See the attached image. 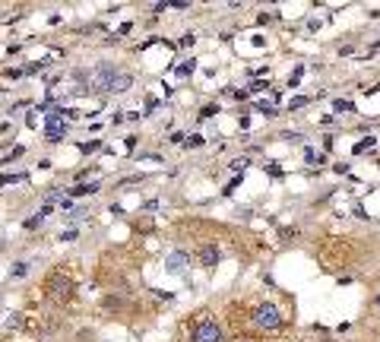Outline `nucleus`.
I'll return each mask as SVG.
<instances>
[{"label":"nucleus","instance_id":"obj_10","mask_svg":"<svg viewBox=\"0 0 380 342\" xmlns=\"http://www.w3.org/2000/svg\"><path fill=\"white\" fill-rule=\"evenodd\" d=\"M333 108H336L339 114H355V102H349V99H336Z\"/></svg>","mask_w":380,"mask_h":342},{"label":"nucleus","instance_id":"obj_7","mask_svg":"<svg viewBox=\"0 0 380 342\" xmlns=\"http://www.w3.org/2000/svg\"><path fill=\"white\" fill-rule=\"evenodd\" d=\"M187 263H190V254H184V251H174V254L165 260V270H168V273H181Z\"/></svg>","mask_w":380,"mask_h":342},{"label":"nucleus","instance_id":"obj_15","mask_svg":"<svg viewBox=\"0 0 380 342\" xmlns=\"http://www.w3.org/2000/svg\"><path fill=\"white\" fill-rule=\"evenodd\" d=\"M16 184V181H26V175H0V187H4V184Z\"/></svg>","mask_w":380,"mask_h":342},{"label":"nucleus","instance_id":"obj_1","mask_svg":"<svg viewBox=\"0 0 380 342\" xmlns=\"http://www.w3.org/2000/svg\"><path fill=\"white\" fill-rule=\"evenodd\" d=\"M133 86V73L114 67V64H98L95 70H89V83L79 86V92H98V95H117Z\"/></svg>","mask_w":380,"mask_h":342},{"label":"nucleus","instance_id":"obj_5","mask_svg":"<svg viewBox=\"0 0 380 342\" xmlns=\"http://www.w3.org/2000/svg\"><path fill=\"white\" fill-rule=\"evenodd\" d=\"M61 118H64V111H61V108H54V111L48 114V133H45V137H48L51 143H57V140L67 137V124H64Z\"/></svg>","mask_w":380,"mask_h":342},{"label":"nucleus","instance_id":"obj_6","mask_svg":"<svg viewBox=\"0 0 380 342\" xmlns=\"http://www.w3.org/2000/svg\"><path fill=\"white\" fill-rule=\"evenodd\" d=\"M196 260H200V266L212 270V266H219V260H222V251H219L215 244H203L200 251H196Z\"/></svg>","mask_w":380,"mask_h":342},{"label":"nucleus","instance_id":"obj_23","mask_svg":"<svg viewBox=\"0 0 380 342\" xmlns=\"http://www.w3.org/2000/svg\"><path fill=\"white\" fill-rule=\"evenodd\" d=\"M377 342H380V339H377Z\"/></svg>","mask_w":380,"mask_h":342},{"label":"nucleus","instance_id":"obj_13","mask_svg":"<svg viewBox=\"0 0 380 342\" xmlns=\"http://www.w3.org/2000/svg\"><path fill=\"white\" fill-rule=\"evenodd\" d=\"M307 102H311V99H307V95H298V99H292V105H288V108H292V111H301Z\"/></svg>","mask_w":380,"mask_h":342},{"label":"nucleus","instance_id":"obj_4","mask_svg":"<svg viewBox=\"0 0 380 342\" xmlns=\"http://www.w3.org/2000/svg\"><path fill=\"white\" fill-rule=\"evenodd\" d=\"M187 336L190 342H225V333L215 317H196L187 327Z\"/></svg>","mask_w":380,"mask_h":342},{"label":"nucleus","instance_id":"obj_3","mask_svg":"<svg viewBox=\"0 0 380 342\" xmlns=\"http://www.w3.org/2000/svg\"><path fill=\"white\" fill-rule=\"evenodd\" d=\"M250 323L260 333H276V330H282V311L273 301H260L250 308Z\"/></svg>","mask_w":380,"mask_h":342},{"label":"nucleus","instance_id":"obj_21","mask_svg":"<svg viewBox=\"0 0 380 342\" xmlns=\"http://www.w3.org/2000/svg\"><path fill=\"white\" fill-rule=\"evenodd\" d=\"M374 304H377V311H380V292H377V301H374Z\"/></svg>","mask_w":380,"mask_h":342},{"label":"nucleus","instance_id":"obj_20","mask_svg":"<svg viewBox=\"0 0 380 342\" xmlns=\"http://www.w3.org/2000/svg\"><path fill=\"white\" fill-rule=\"evenodd\" d=\"M215 111H219V105H209V108L200 111V118H209V114H215Z\"/></svg>","mask_w":380,"mask_h":342},{"label":"nucleus","instance_id":"obj_8","mask_svg":"<svg viewBox=\"0 0 380 342\" xmlns=\"http://www.w3.org/2000/svg\"><path fill=\"white\" fill-rule=\"evenodd\" d=\"M98 190V184L92 181V184H79V187H70L67 190V197H83V194H95Z\"/></svg>","mask_w":380,"mask_h":342},{"label":"nucleus","instance_id":"obj_2","mask_svg":"<svg viewBox=\"0 0 380 342\" xmlns=\"http://www.w3.org/2000/svg\"><path fill=\"white\" fill-rule=\"evenodd\" d=\"M76 295V279L70 276L67 270H51L48 279H45V298L51 304H57V308H64V304H70Z\"/></svg>","mask_w":380,"mask_h":342},{"label":"nucleus","instance_id":"obj_14","mask_svg":"<svg viewBox=\"0 0 380 342\" xmlns=\"http://www.w3.org/2000/svg\"><path fill=\"white\" fill-rule=\"evenodd\" d=\"M374 146V137H368V140H361L358 146H355V156H361V152H365V149H371Z\"/></svg>","mask_w":380,"mask_h":342},{"label":"nucleus","instance_id":"obj_16","mask_svg":"<svg viewBox=\"0 0 380 342\" xmlns=\"http://www.w3.org/2000/svg\"><path fill=\"white\" fill-rule=\"evenodd\" d=\"M193 67H196L193 61H187V64H181V67H177V76H187V73H193Z\"/></svg>","mask_w":380,"mask_h":342},{"label":"nucleus","instance_id":"obj_19","mask_svg":"<svg viewBox=\"0 0 380 342\" xmlns=\"http://www.w3.org/2000/svg\"><path fill=\"white\" fill-rule=\"evenodd\" d=\"M282 137H285L288 143H301V140H304V137H301V133H282Z\"/></svg>","mask_w":380,"mask_h":342},{"label":"nucleus","instance_id":"obj_22","mask_svg":"<svg viewBox=\"0 0 380 342\" xmlns=\"http://www.w3.org/2000/svg\"><path fill=\"white\" fill-rule=\"evenodd\" d=\"M377 165H380V159H377Z\"/></svg>","mask_w":380,"mask_h":342},{"label":"nucleus","instance_id":"obj_12","mask_svg":"<svg viewBox=\"0 0 380 342\" xmlns=\"http://www.w3.org/2000/svg\"><path fill=\"white\" fill-rule=\"evenodd\" d=\"M26 273H29V263H23V260H19V263H13V270H10V276H16V279L26 276Z\"/></svg>","mask_w":380,"mask_h":342},{"label":"nucleus","instance_id":"obj_18","mask_svg":"<svg viewBox=\"0 0 380 342\" xmlns=\"http://www.w3.org/2000/svg\"><path fill=\"white\" fill-rule=\"evenodd\" d=\"M76 228H67V232H61V241H76Z\"/></svg>","mask_w":380,"mask_h":342},{"label":"nucleus","instance_id":"obj_11","mask_svg":"<svg viewBox=\"0 0 380 342\" xmlns=\"http://www.w3.org/2000/svg\"><path fill=\"white\" fill-rule=\"evenodd\" d=\"M23 323H26V320H23V314H10V317L4 320V327H7V330H19Z\"/></svg>","mask_w":380,"mask_h":342},{"label":"nucleus","instance_id":"obj_17","mask_svg":"<svg viewBox=\"0 0 380 342\" xmlns=\"http://www.w3.org/2000/svg\"><path fill=\"white\" fill-rule=\"evenodd\" d=\"M42 222H45V216L38 213V216H32V219H26V228H38Z\"/></svg>","mask_w":380,"mask_h":342},{"label":"nucleus","instance_id":"obj_9","mask_svg":"<svg viewBox=\"0 0 380 342\" xmlns=\"http://www.w3.org/2000/svg\"><path fill=\"white\" fill-rule=\"evenodd\" d=\"M304 162L307 165H323V162H327V156H323V152H314V149H304Z\"/></svg>","mask_w":380,"mask_h":342}]
</instances>
